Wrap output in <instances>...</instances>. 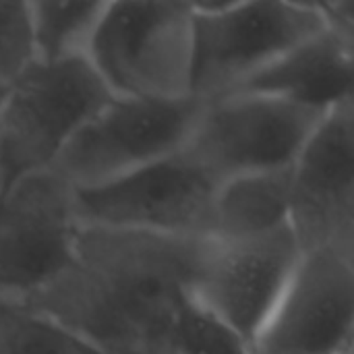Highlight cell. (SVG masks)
Listing matches in <instances>:
<instances>
[{
  "mask_svg": "<svg viewBox=\"0 0 354 354\" xmlns=\"http://www.w3.org/2000/svg\"><path fill=\"white\" fill-rule=\"evenodd\" d=\"M203 239L81 226L66 268L23 299L104 354L160 353L191 301Z\"/></svg>",
  "mask_w": 354,
  "mask_h": 354,
  "instance_id": "1",
  "label": "cell"
},
{
  "mask_svg": "<svg viewBox=\"0 0 354 354\" xmlns=\"http://www.w3.org/2000/svg\"><path fill=\"white\" fill-rule=\"evenodd\" d=\"M87 62L114 97H193L191 2H106Z\"/></svg>",
  "mask_w": 354,
  "mask_h": 354,
  "instance_id": "2",
  "label": "cell"
},
{
  "mask_svg": "<svg viewBox=\"0 0 354 354\" xmlns=\"http://www.w3.org/2000/svg\"><path fill=\"white\" fill-rule=\"evenodd\" d=\"M193 97L232 93L297 44L326 29L319 2H191Z\"/></svg>",
  "mask_w": 354,
  "mask_h": 354,
  "instance_id": "3",
  "label": "cell"
},
{
  "mask_svg": "<svg viewBox=\"0 0 354 354\" xmlns=\"http://www.w3.org/2000/svg\"><path fill=\"white\" fill-rule=\"evenodd\" d=\"M112 97L87 60H35L4 91L0 183L48 170L73 135Z\"/></svg>",
  "mask_w": 354,
  "mask_h": 354,
  "instance_id": "4",
  "label": "cell"
},
{
  "mask_svg": "<svg viewBox=\"0 0 354 354\" xmlns=\"http://www.w3.org/2000/svg\"><path fill=\"white\" fill-rule=\"evenodd\" d=\"M201 102L110 97L66 143L52 170L75 191L118 180L183 151Z\"/></svg>",
  "mask_w": 354,
  "mask_h": 354,
  "instance_id": "5",
  "label": "cell"
},
{
  "mask_svg": "<svg viewBox=\"0 0 354 354\" xmlns=\"http://www.w3.org/2000/svg\"><path fill=\"white\" fill-rule=\"evenodd\" d=\"M326 112L255 93L201 102L183 153L218 185L226 178L286 170Z\"/></svg>",
  "mask_w": 354,
  "mask_h": 354,
  "instance_id": "6",
  "label": "cell"
},
{
  "mask_svg": "<svg viewBox=\"0 0 354 354\" xmlns=\"http://www.w3.org/2000/svg\"><path fill=\"white\" fill-rule=\"evenodd\" d=\"M218 183L183 151L102 187L75 191L81 226L207 239Z\"/></svg>",
  "mask_w": 354,
  "mask_h": 354,
  "instance_id": "7",
  "label": "cell"
},
{
  "mask_svg": "<svg viewBox=\"0 0 354 354\" xmlns=\"http://www.w3.org/2000/svg\"><path fill=\"white\" fill-rule=\"evenodd\" d=\"M81 222L75 189L52 168L0 191V297L23 301L71 261Z\"/></svg>",
  "mask_w": 354,
  "mask_h": 354,
  "instance_id": "8",
  "label": "cell"
},
{
  "mask_svg": "<svg viewBox=\"0 0 354 354\" xmlns=\"http://www.w3.org/2000/svg\"><path fill=\"white\" fill-rule=\"evenodd\" d=\"M299 259L290 228L245 241L203 239L191 301L253 346Z\"/></svg>",
  "mask_w": 354,
  "mask_h": 354,
  "instance_id": "9",
  "label": "cell"
},
{
  "mask_svg": "<svg viewBox=\"0 0 354 354\" xmlns=\"http://www.w3.org/2000/svg\"><path fill=\"white\" fill-rule=\"evenodd\" d=\"M354 251L315 249L301 259L253 342L257 354H353Z\"/></svg>",
  "mask_w": 354,
  "mask_h": 354,
  "instance_id": "10",
  "label": "cell"
},
{
  "mask_svg": "<svg viewBox=\"0 0 354 354\" xmlns=\"http://www.w3.org/2000/svg\"><path fill=\"white\" fill-rule=\"evenodd\" d=\"M288 226L301 253L354 251V102L326 112L292 162Z\"/></svg>",
  "mask_w": 354,
  "mask_h": 354,
  "instance_id": "11",
  "label": "cell"
},
{
  "mask_svg": "<svg viewBox=\"0 0 354 354\" xmlns=\"http://www.w3.org/2000/svg\"><path fill=\"white\" fill-rule=\"evenodd\" d=\"M232 93L268 95L317 112L354 102V39L322 29Z\"/></svg>",
  "mask_w": 354,
  "mask_h": 354,
  "instance_id": "12",
  "label": "cell"
},
{
  "mask_svg": "<svg viewBox=\"0 0 354 354\" xmlns=\"http://www.w3.org/2000/svg\"><path fill=\"white\" fill-rule=\"evenodd\" d=\"M290 168L251 172L218 185L207 239L245 241L290 228Z\"/></svg>",
  "mask_w": 354,
  "mask_h": 354,
  "instance_id": "13",
  "label": "cell"
},
{
  "mask_svg": "<svg viewBox=\"0 0 354 354\" xmlns=\"http://www.w3.org/2000/svg\"><path fill=\"white\" fill-rule=\"evenodd\" d=\"M106 2H29L35 60H87Z\"/></svg>",
  "mask_w": 354,
  "mask_h": 354,
  "instance_id": "14",
  "label": "cell"
},
{
  "mask_svg": "<svg viewBox=\"0 0 354 354\" xmlns=\"http://www.w3.org/2000/svg\"><path fill=\"white\" fill-rule=\"evenodd\" d=\"M0 354H104L17 299L0 297Z\"/></svg>",
  "mask_w": 354,
  "mask_h": 354,
  "instance_id": "15",
  "label": "cell"
},
{
  "mask_svg": "<svg viewBox=\"0 0 354 354\" xmlns=\"http://www.w3.org/2000/svg\"><path fill=\"white\" fill-rule=\"evenodd\" d=\"M172 354H253V346L193 301L185 305L168 338Z\"/></svg>",
  "mask_w": 354,
  "mask_h": 354,
  "instance_id": "16",
  "label": "cell"
},
{
  "mask_svg": "<svg viewBox=\"0 0 354 354\" xmlns=\"http://www.w3.org/2000/svg\"><path fill=\"white\" fill-rule=\"evenodd\" d=\"M33 62L29 2H0V85L8 87Z\"/></svg>",
  "mask_w": 354,
  "mask_h": 354,
  "instance_id": "17",
  "label": "cell"
},
{
  "mask_svg": "<svg viewBox=\"0 0 354 354\" xmlns=\"http://www.w3.org/2000/svg\"><path fill=\"white\" fill-rule=\"evenodd\" d=\"M319 10L324 17L326 29L354 39V2L338 0V2H319Z\"/></svg>",
  "mask_w": 354,
  "mask_h": 354,
  "instance_id": "18",
  "label": "cell"
},
{
  "mask_svg": "<svg viewBox=\"0 0 354 354\" xmlns=\"http://www.w3.org/2000/svg\"><path fill=\"white\" fill-rule=\"evenodd\" d=\"M4 91H6V87L0 85V106H2V100H4Z\"/></svg>",
  "mask_w": 354,
  "mask_h": 354,
  "instance_id": "19",
  "label": "cell"
},
{
  "mask_svg": "<svg viewBox=\"0 0 354 354\" xmlns=\"http://www.w3.org/2000/svg\"><path fill=\"white\" fill-rule=\"evenodd\" d=\"M0 191H2V183H0Z\"/></svg>",
  "mask_w": 354,
  "mask_h": 354,
  "instance_id": "20",
  "label": "cell"
},
{
  "mask_svg": "<svg viewBox=\"0 0 354 354\" xmlns=\"http://www.w3.org/2000/svg\"><path fill=\"white\" fill-rule=\"evenodd\" d=\"M253 354H257V353H253Z\"/></svg>",
  "mask_w": 354,
  "mask_h": 354,
  "instance_id": "21",
  "label": "cell"
}]
</instances>
